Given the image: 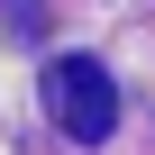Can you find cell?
Wrapping results in <instances>:
<instances>
[{"instance_id":"cell-1","label":"cell","mask_w":155,"mask_h":155,"mask_svg":"<svg viewBox=\"0 0 155 155\" xmlns=\"http://www.w3.org/2000/svg\"><path fill=\"white\" fill-rule=\"evenodd\" d=\"M46 119L73 137V146H101L119 128V82L91 64V55H55L46 64Z\"/></svg>"}]
</instances>
